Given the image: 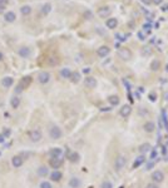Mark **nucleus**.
Listing matches in <instances>:
<instances>
[{
	"label": "nucleus",
	"mask_w": 168,
	"mask_h": 188,
	"mask_svg": "<svg viewBox=\"0 0 168 188\" xmlns=\"http://www.w3.org/2000/svg\"><path fill=\"white\" fill-rule=\"evenodd\" d=\"M4 9H5V8H4V6H1V5H0V13H3V11H4Z\"/></svg>",
	"instance_id": "51"
},
{
	"label": "nucleus",
	"mask_w": 168,
	"mask_h": 188,
	"mask_svg": "<svg viewBox=\"0 0 168 188\" xmlns=\"http://www.w3.org/2000/svg\"><path fill=\"white\" fill-rule=\"evenodd\" d=\"M127 162H128V159L124 154H118L117 158L114 159V169H116L117 172L123 171L125 168V165H127Z\"/></svg>",
	"instance_id": "1"
},
{
	"label": "nucleus",
	"mask_w": 168,
	"mask_h": 188,
	"mask_svg": "<svg viewBox=\"0 0 168 188\" xmlns=\"http://www.w3.org/2000/svg\"><path fill=\"white\" fill-rule=\"evenodd\" d=\"M62 178H63V173L60 171H58V169H56V171H53L50 173V180H53V182H60Z\"/></svg>",
	"instance_id": "16"
},
{
	"label": "nucleus",
	"mask_w": 168,
	"mask_h": 188,
	"mask_svg": "<svg viewBox=\"0 0 168 188\" xmlns=\"http://www.w3.org/2000/svg\"><path fill=\"white\" fill-rule=\"evenodd\" d=\"M163 0H152V3H154L156 5H159V4H162Z\"/></svg>",
	"instance_id": "47"
},
{
	"label": "nucleus",
	"mask_w": 168,
	"mask_h": 188,
	"mask_svg": "<svg viewBox=\"0 0 168 188\" xmlns=\"http://www.w3.org/2000/svg\"><path fill=\"white\" fill-rule=\"evenodd\" d=\"M36 173H38V176L43 178V177H47V176L49 174V171H48V168L45 167V165H40V167L38 168Z\"/></svg>",
	"instance_id": "24"
},
{
	"label": "nucleus",
	"mask_w": 168,
	"mask_h": 188,
	"mask_svg": "<svg viewBox=\"0 0 168 188\" xmlns=\"http://www.w3.org/2000/svg\"><path fill=\"white\" fill-rule=\"evenodd\" d=\"M20 13L23 15H29L30 13H32V8H30L29 5H24L20 8Z\"/></svg>",
	"instance_id": "31"
},
{
	"label": "nucleus",
	"mask_w": 168,
	"mask_h": 188,
	"mask_svg": "<svg viewBox=\"0 0 168 188\" xmlns=\"http://www.w3.org/2000/svg\"><path fill=\"white\" fill-rule=\"evenodd\" d=\"M49 137L56 141V139H60L63 137V132L58 126H52L49 128Z\"/></svg>",
	"instance_id": "3"
},
{
	"label": "nucleus",
	"mask_w": 168,
	"mask_h": 188,
	"mask_svg": "<svg viewBox=\"0 0 168 188\" xmlns=\"http://www.w3.org/2000/svg\"><path fill=\"white\" fill-rule=\"evenodd\" d=\"M161 10L162 11H168V4H165V5L161 8Z\"/></svg>",
	"instance_id": "45"
},
{
	"label": "nucleus",
	"mask_w": 168,
	"mask_h": 188,
	"mask_svg": "<svg viewBox=\"0 0 168 188\" xmlns=\"http://www.w3.org/2000/svg\"><path fill=\"white\" fill-rule=\"evenodd\" d=\"M143 129H144V132H147V133H153V132L156 130V124H154V122H151V120L146 122V123L143 124Z\"/></svg>",
	"instance_id": "15"
},
{
	"label": "nucleus",
	"mask_w": 168,
	"mask_h": 188,
	"mask_svg": "<svg viewBox=\"0 0 168 188\" xmlns=\"http://www.w3.org/2000/svg\"><path fill=\"white\" fill-rule=\"evenodd\" d=\"M39 188H53L52 183L48 182V180H43L40 184H39Z\"/></svg>",
	"instance_id": "34"
},
{
	"label": "nucleus",
	"mask_w": 168,
	"mask_h": 188,
	"mask_svg": "<svg viewBox=\"0 0 168 188\" xmlns=\"http://www.w3.org/2000/svg\"><path fill=\"white\" fill-rule=\"evenodd\" d=\"M151 28H152V25H151V24H144V25H143V30H146V32H147L148 34L151 33Z\"/></svg>",
	"instance_id": "38"
},
{
	"label": "nucleus",
	"mask_w": 168,
	"mask_h": 188,
	"mask_svg": "<svg viewBox=\"0 0 168 188\" xmlns=\"http://www.w3.org/2000/svg\"><path fill=\"white\" fill-rule=\"evenodd\" d=\"M5 139H6V138L4 137V134H3V133H0V144H3V143L5 142Z\"/></svg>",
	"instance_id": "42"
},
{
	"label": "nucleus",
	"mask_w": 168,
	"mask_h": 188,
	"mask_svg": "<svg viewBox=\"0 0 168 188\" xmlns=\"http://www.w3.org/2000/svg\"><path fill=\"white\" fill-rule=\"evenodd\" d=\"M32 82H33V78L30 77V75H25V77H23L20 79V82H19L18 86H17V93H19V92H21V90L26 89L30 84H32Z\"/></svg>",
	"instance_id": "2"
},
{
	"label": "nucleus",
	"mask_w": 168,
	"mask_h": 188,
	"mask_svg": "<svg viewBox=\"0 0 168 188\" xmlns=\"http://www.w3.org/2000/svg\"><path fill=\"white\" fill-rule=\"evenodd\" d=\"M69 79L72 80V83L77 84V83L81 82V73H78V71H72V75Z\"/></svg>",
	"instance_id": "28"
},
{
	"label": "nucleus",
	"mask_w": 168,
	"mask_h": 188,
	"mask_svg": "<svg viewBox=\"0 0 168 188\" xmlns=\"http://www.w3.org/2000/svg\"><path fill=\"white\" fill-rule=\"evenodd\" d=\"M118 55H119V58L124 59V60H129L132 58V51L129 50L128 48H120L119 50H118Z\"/></svg>",
	"instance_id": "7"
},
{
	"label": "nucleus",
	"mask_w": 168,
	"mask_h": 188,
	"mask_svg": "<svg viewBox=\"0 0 168 188\" xmlns=\"http://www.w3.org/2000/svg\"><path fill=\"white\" fill-rule=\"evenodd\" d=\"M72 75V70L69 68H63V69H60V77L64 78V79H69Z\"/></svg>",
	"instance_id": "27"
},
{
	"label": "nucleus",
	"mask_w": 168,
	"mask_h": 188,
	"mask_svg": "<svg viewBox=\"0 0 168 188\" xmlns=\"http://www.w3.org/2000/svg\"><path fill=\"white\" fill-rule=\"evenodd\" d=\"M0 157H1V152H0Z\"/></svg>",
	"instance_id": "53"
},
{
	"label": "nucleus",
	"mask_w": 168,
	"mask_h": 188,
	"mask_svg": "<svg viewBox=\"0 0 168 188\" xmlns=\"http://www.w3.org/2000/svg\"><path fill=\"white\" fill-rule=\"evenodd\" d=\"M62 164H63V159H59V158H50L49 159V165L52 168H54V171L62 167Z\"/></svg>",
	"instance_id": "14"
},
{
	"label": "nucleus",
	"mask_w": 168,
	"mask_h": 188,
	"mask_svg": "<svg viewBox=\"0 0 168 188\" xmlns=\"http://www.w3.org/2000/svg\"><path fill=\"white\" fill-rule=\"evenodd\" d=\"M159 67H161V63H159V60H157V59L151 63V69L152 70H158Z\"/></svg>",
	"instance_id": "32"
},
{
	"label": "nucleus",
	"mask_w": 168,
	"mask_h": 188,
	"mask_svg": "<svg viewBox=\"0 0 168 188\" xmlns=\"http://www.w3.org/2000/svg\"><path fill=\"white\" fill-rule=\"evenodd\" d=\"M105 25L108 29H114V28H117V25H118V20L116 18H109L108 20L105 21Z\"/></svg>",
	"instance_id": "23"
},
{
	"label": "nucleus",
	"mask_w": 168,
	"mask_h": 188,
	"mask_svg": "<svg viewBox=\"0 0 168 188\" xmlns=\"http://www.w3.org/2000/svg\"><path fill=\"white\" fill-rule=\"evenodd\" d=\"M4 19H5L6 23H14L15 19H17V15H15L14 11H8V13L4 14Z\"/></svg>",
	"instance_id": "21"
},
{
	"label": "nucleus",
	"mask_w": 168,
	"mask_h": 188,
	"mask_svg": "<svg viewBox=\"0 0 168 188\" xmlns=\"http://www.w3.org/2000/svg\"><path fill=\"white\" fill-rule=\"evenodd\" d=\"M112 14V9L109 6H102L98 9V15L101 18H108Z\"/></svg>",
	"instance_id": "12"
},
{
	"label": "nucleus",
	"mask_w": 168,
	"mask_h": 188,
	"mask_svg": "<svg viewBox=\"0 0 168 188\" xmlns=\"http://www.w3.org/2000/svg\"><path fill=\"white\" fill-rule=\"evenodd\" d=\"M69 187L70 188H79L81 187V184H82V182H81V179L78 178V177H73V178H70L69 179Z\"/></svg>",
	"instance_id": "20"
},
{
	"label": "nucleus",
	"mask_w": 168,
	"mask_h": 188,
	"mask_svg": "<svg viewBox=\"0 0 168 188\" xmlns=\"http://www.w3.org/2000/svg\"><path fill=\"white\" fill-rule=\"evenodd\" d=\"M3 134H4V137L5 138H8V137H10V134H11V130L10 129H4V132H3Z\"/></svg>",
	"instance_id": "39"
},
{
	"label": "nucleus",
	"mask_w": 168,
	"mask_h": 188,
	"mask_svg": "<svg viewBox=\"0 0 168 188\" xmlns=\"http://www.w3.org/2000/svg\"><path fill=\"white\" fill-rule=\"evenodd\" d=\"M1 60H3V53L0 51V62H1Z\"/></svg>",
	"instance_id": "52"
},
{
	"label": "nucleus",
	"mask_w": 168,
	"mask_h": 188,
	"mask_svg": "<svg viewBox=\"0 0 168 188\" xmlns=\"http://www.w3.org/2000/svg\"><path fill=\"white\" fill-rule=\"evenodd\" d=\"M138 38H139L140 40H144V39H146V34H143L142 32H139L138 33Z\"/></svg>",
	"instance_id": "41"
},
{
	"label": "nucleus",
	"mask_w": 168,
	"mask_h": 188,
	"mask_svg": "<svg viewBox=\"0 0 168 188\" xmlns=\"http://www.w3.org/2000/svg\"><path fill=\"white\" fill-rule=\"evenodd\" d=\"M144 162H146V156H144V154H140V156L136 159L134 163H133V168H138L140 164L144 163Z\"/></svg>",
	"instance_id": "25"
},
{
	"label": "nucleus",
	"mask_w": 168,
	"mask_h": 188,
	"mask_svg": "<svg viewBox=\"0 0 168 188\" xmlns=\"http://www.w3.org/2000/svg\"><path fill=\"white\" fill-rule=\"evenodd\" d=\"M151 54H152V48H149V47L144 48L143 50H142V55H144V56H147V55H151Z\"/></svg>",
	"instance_id": "36"
},
{
	"label": "nucleus",
	"mask_w": 168,
	"mask_h": 188,
	"mask_svg": "<svg viewBox=\"0 0 168 188\" xmlns=\"http://www.w3.org/2000/svg\"><path fill=\"white\" fill-rule=\"evenodd\" d=\"M48 63L50 64V65H56V64L59 63V60H58V58H56V56H50V58H49V60H48Z\"/></svg>",
	"instance_id": "35"
},
{
	"label": "nucleus",
	"mask_w": 168,
	"mask_h": 188,
	"mask_svg": "<svg viewBox=\"0 0 168 188\" xmlns=\"http://www.w3.org/2000/svg\"><path fill=\"white\" fill-rule=\"evenodd\" d=\"M156 156H157V152L154 150V152H152V159H153V158H154Z\"/></svg>",
	"instance_id": "50"
},
{
	"label": "nucleus",
	"mask_w": 168,
	"mask_h": 188,
	"mask_svg": "<svg viewBox=\"0 0 168 188\" xmlns=\"http://www.w3.org/2000/svg\"><path fill=\"white\" fill-rule=\"evenodd\" d=\"M109 53H110V48L107 47V45H102V47H99L98 50H97V54H98V56H101V58L108 56Z\"/></svg>",
	"instance_id": "11"
},
{
	"label": "nucleus",
	"mask_w": 168,
	"mask_h": 188,
	"mask_svg": "<svg viewBox=\"0 0 168 188\" xmlns=\"http://www.w3.org/2000/svg\"><path fill=\"white\" fill-rule=\"evenodd\" d=\"M108 102L110 105H118L119 104V97L118 95H109L108 97Z\"/></svg>",
	"instance_id": "29"
},
{
	"label": "nucleus",
	"mask_w": 168,
	"mask_h": 188,
	"mask_svg": "<svg viewBox=\"0 0 168 188\" xmlns=\"http://www.w3.org/2000/svg\"><path fill=\"white\" fill-rule=\"evenodd\" d=\"M8 1H9V0H0V5H1V6L6 5V4H8Z\"/></svg>",
	"instance_id": "46"
},
{
	"label": "nucleus",
	"mask_w": 168,
	"mask_h": 188,
	"mask_svg": "<svg viewBox=\"0 0 168 188\" xmlns=\"http://www.w3.org/2000/svg\"><path fill=\"white\" fill-rule=\"evenodd\" d=\"M119 114H120V117H123V118H128V117L132 114V107L129 104H124L123 107L119 109Z\"/></svg>",
	"instance_id": "10"
},
{
	"label": "nucleus",
	"mask_w": 168,
	"mask_h": 188,
	"mask_svg": "<svg viewBox=\"0 0 168 188\" xmlns=\"http://www.w3.org/2000/svg\"><path fill=\"white\" fill-rule=\"evenodd\" d=\"M101 188H113V183L110 180H103L101 184Z\"/></svg>",
	"instance_id": "33"
},
{
	"label": "nucleus",
	"mask_w": 168,
	"mask_h": 188,
	"mask_svg": "<svg viewBox=\"0 0 168 188\" xmlns=\"http://www.w3.org/2000/svg\"><path fill=\"white\" fill-rule=\"evenodd\" d=\"M148 98H149V100H151V102H156V100H157V93L151 92V93H149V95H148Z\"/></svg>",
	"instance_id": "37"
},
{
	"label": "nucleus",
	"mask_w": 168,
	"mask_h": 188,
	"mask_svg": "<svg viewBox=\"0 0 168 188\" xmlns=\"http://www.w3.org/2000/svg\"><path fill=\"white\" fill-rule=\"evenodd\" d=\"M68 159H69L72 163H78V162L81 161V154L78 152H70L68 154Z\"/></svg>",
	"instance_id": "19"
},
{
	"label": "nucleus",
	"mask_w": 168,
	"mask_h": 188,
	"mask_svg": "<svg viewBox=\"0 0 168 188\" xmlns=\"http://www.w3.org/2000/svg\"><path fill=\"white\" fill-rule=\"evenodd\" d=\"M89 71H90L89 68H85V69H83V73H89Z\"/></svg>",
	"instance_id": "49"
},
{
	"label": "nucleus",
	"mask_w": 168,
	"mask_h": 188,
	"mask_svg": "<svg viewBox=\"0 0 168 188\" xmlns=\"http://www.w3.org/2000/svg\"><path fill=\"white\" fill-rule=\"evenodd\" d=\"M116 36H117L120 41H125V39H127V38H125V35H122V34H116Z\"/></svg>",
	"instance_id": "40"
},
{
	"label": "nucleus",
	"mask_w": 168,
	"mask_h": 188,
	"mask_svg": "<svg viewBox=\"0 0 168 188\" xmlns=\"http://www.w3.org/2000/svg\"><path fill=\"white\" fill-rule=\"evenodd\" d=\"M63 149L59 148V147H54V148H52L49 150V156L52 158H59V159H63Z\"/></svg>",
	"instance_id": "6"
},
{
	"label": "nucleus",
	"mask_w": 168,
	"mask_h": 188,
	"mask_svg": "<svg viewBox=\"0 0 168 188\" xmlns=\"http://www.w3.org/2000/svg\"><path fill=\"white\" fill-rule=\"evenodd\" d=\"M98 84V82H97V79H95L94 77H85L84 78V85L87 86V88H90V89H93L95 88Z\"/></svg>",
	"instance_id": "8"
},
{
	"label": "nucleus",
	"mask_w": 168,
	"mask_h": 188,
	"mask_svg": "<svg viewBox=\"0 0 168 188\" xmlns=\"http://www.w3.org/2000/svg\"><path fill=\"white\" fill-rule=\"evenodd\" d=\"M29 135V139L32 141L33 143H38L41 141V138H43V133H41V130L39 129H32L28 133Z\"/></svg>",
	"instance_id": "4"
},
{
	"label": "nucleus",
	"mask_w": 168,
	"mask_h": 188,
	"mask_svg": "<svg viewBox=\"0 0 168 188\" xmlns=\"http://www.w3.org/2000/svg\"><path fill=\"white\" fill-rule=\"evenodd\" d=\"M147 188H158V186H157L156 183H149V184L147 186Z\"/></svg>",
	"instance_id": "44"
},
{
	"label": "nucleus",
	"mask_w": 168,
	"mask_h": 188,
	"mask_svg": "<svg viewBox=\"0 0 168 188\" xmlns=\"http://www.w3.org/2000/svg\"><path fill=\"white\" fill-rule=\"evenodd\" d=\"M151 178H152V182L153 183L159 184L165 180V174H163L162 171H154V172H152Z\"/></svg>",
	"instance_id": "5"
},
{
	"label": "nucleus",
	"mask_w": 168,
	"mask_h": 188,
	"mask_svg": "<svg viewBox=\"0 0 168 188\" xmlns=\"http://www.w3.org/2000/svg\"><path fill=\"white\" fill-rule=\"evenodd\" d=\"M10 105H11V108L13 109H17L19 105H20V98L17 97V95L10 98Z\"/></svg>",
	"instance_id": "26"
},
{
	"label": "nucleus",
	"mask_w": 168,
	"mask_h": 188,
	"mask_svg": "<svg viewBox=\"0 0 168 188\" xmlns=\"http://www.w3.org/2000/svg\"><path fill=\"white\" fill-rule=\"evenodd\" d=\"M50 11H52V5L49 3L44 4V5L41 6V14H43V15H48Z\"/></svg>",
	"instance_id": "30"
},
{
	"label": "nucleus",
	"mask_w": 168,
	"mask_h": 188,
	"mask_svg": "<svg viewBox=\"0 0 168 188\" xmlns=\"http://www.w3.org/2000/svg\"><path fill=\"white\" fill-rule=\"evenodd\" d=\"M151 149H152V145L149 144V143H143V144H140L139 148H138L139 153L140 154H144V156H146L148 152H151Z\"/></svg>",
	"instance_id": "18"
},
{
	"label": "nucleus",
	"mask_w": 168,
	"mask_h": 188,
	"mask_svg": "<svg viewBox=\"0 0 168 188\" xmlns=\"http://www.w3.org/2000/svg\"><path fill=\"white\" fill-rule=\"evenodd\" d=\"M30 48H28V47H21L20 49L18 50V54L21 56V58H28V56L30 55Z\"/></svg>",
	"instance_id": "22"
},
{
	"label": "nucleus",
	"mask_w": 168,
	"mask_h": 188,
	"mask_svg": "<svg viewBox=\"0 0 168 188\" xmlns=\"http://www.w3.org/2000/svg\"><path fill=\"white\" fill-rule=\"evenodd\" d=\"M49 80H50V74H49L48 71H40V73L38 74V82H39L40 84H47Z\"/></svg>",
	"instance_id": "9"
},
{
	"label": "nucleus",
	"mask_w": 168,
	"mask_h": 188,
	"mask_svg": "<svg viewBox=\"0 0 168 188\" xmlns=\"http://www.w3.org/2000/svg\"><path fill=\"white\" fill-rule=\"evenodd\" d=\"M23 163H24V158L21 156H14L11 158V164H13L14 168H20Z\"/></svg>",
	"instance_id": "13"
},
{
	"label": "nucleus",
	"mask_w": 168,
	"mask_h": 188,
	"mask_svg": "<svg viewBox=\"0 0 168 188\" xmlns=\"http://www.w3.org/2000/svg\"><path fill=\"white\" fill-rule=\"evenodd\" d=\"M85 16H87V19H90V18H92V13H90V11H87V13H85Z\"/></svg>",
	"instance_id": "48"
},
{
	"label": "nucleus",
	"mask_w": 168,
	"mask_h": 188,
	"mask_svg": "<svg viewBox=\"0 0 168 188\" xmlns=\"http://www.w3.org/2000/svg\"><path fill=\"white\" fill-rule=\"evenodd\" d=\"M14 84V78L13 77H4L1 79V85L4 88H10Z\"/></svg>",
	"instance_id": "17"
},
{
	"label": "nucleus",
	"mask_w": 168,
	"mask_h": 188,
	"mask_svg": "<svg viewBox=\"0 0 168 188\" xmlns=\"http://www.w3.org/2000/svg\"><path fill=\"white\" fill-rule=\"evenodd\" d=\"M140 1H142L144 5H151L152 4V0H140Z\"/></svg>",
	"instance_id": "43"
}]
</instances>
